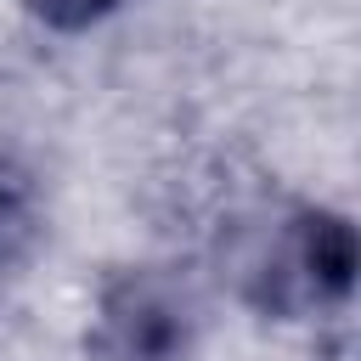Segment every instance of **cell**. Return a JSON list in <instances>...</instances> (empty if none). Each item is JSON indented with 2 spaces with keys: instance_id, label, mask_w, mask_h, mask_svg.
Instances as JSON below:
<instances>
[{
  "instance_id": "3",
  "label": "cell",
  "mask_w": 361,
  "mask_h": 361,
  "mask_svg": "<svg viewBox=\"0 0 361 361\" xmlns=\"http://www.w3.org/2000/svg\"><path fill=\"white\" fill-rule=\"evenodd\" d=\"M34 23H45L51 34H85L90 23L113 17L124 0H23Z\"/></svg>"
},
{
  "instance_id": "4",
  "label": "cell",
  "mask_w": 361,
  "mask_h": 361,
  "mask_svg": "<svg viewBox=\"0 0 361 361\" xmlns=\"http://www.w3.org/2000/svg\"><path fill=\"white\" fill-rule=\"evenodd\" d=\"M17 209H23V197H17V186L6 180V169H0V231L17 226Z\"/></svg>"
},
{
  "instance_id": "2",
  "label": "cell",
  "mask_w": 361,
  "mask_h": 361,
  "mask_svg": "<svg viewBox=\"0 0 361 361\" xmlns=\"http://www.w3.org/2000/svg\"><path fill=\"white\" fill-rule=\"evenodd\" d=\"M203 310L175 265H118L102 276L85 355L90 361H197Z\"/></svg>"
},
{
  "instance_id": "1",
  "label": "cell",
  "mask_w": 361,
  "mask_h": 361,
  "mask_svg": "<svg viewBox=\"0 0 361 361\" xmlns=\"http://www.w3.org/2000/svg\"><path fill=\"white\" fill-rule=\"evenodd\" d=\"M220 265L231 276V293L248 310L299 322V316L338 310L350 299L361 243L350 214L322 203H288L282 214L243 226L220 248Z\"/></svg>"
}]
</instances>
